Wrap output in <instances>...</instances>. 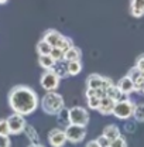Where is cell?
Listing matches in <instances>:
<instances>
[{"label": "cell", "mask_w": 144, "mask_h": 147, "mask_svg": "<svg viewBox=\"0 0 144 147\" xmlns=\"http://www.w3.org/2000/svg\"><path fill=\"white\" fill-rule=\"evenodd\" d=\"M40 105V98L34 89L26 85H17L9 92V106L14 113L28 116L36 112Z\"/></svg>", "instance_id": "6da1fadb"}, {"label": "cell", "mask_w": 144, "mask_h": 147, "mask_svg": "<svg viewBox=\"0 0 144 147\" xmlns=\"http://www.w3.org/2000/svg\"><path fill=\"white\" fill-rule=\"evenodd\" d=\"M41 108L44 110V113L57 116V113L62 108H65V102L62 95L57 93V91L47 92L42 98H41Z\"/></svg>", "instance_id": "7a4b0ae2"}, {"label": "cell", "mask_w": 144, "mask_h": 147, "mask_svg": "<svg viewBox=\"0 0 144 147\" xmlns=\"http://www.w3.org/2000/svg\"><path fill=\"white\" fill-rule=\"evenodd\" d=\"M134 108H136V103L127 98V99L119 100V102L114 103V109H113V113H112V115H113L114 117L120 119V120H127V119L133 117Z\"/></svg>", "instance_id": "3957f363"}, {"label": "cell", "mask_w": 144, "mask_h": 147, "mask_svg": "<svg viewBox=\"0 0 144 147\" xmlns=\"http://www.w3.org/2000/svg\"><path fill=\"white\" fill-rule=\"evenodd\" d=\"M59 81H61V76L54 69H48V71H44V74L41 75L40 85L45 92H52L58 89Z\"/></svg>", "instance_id": "277c9868"}, {"label": "cell", "mask_w": 144, "mask_h": 147, "mask_svg": "<svg viewBox=\"0 0 144 147\" xmlns=\"http://www.w3.org/2000/svg\"><path fill=\"white\" fill-rule=\"evenodd\" d=\"M69 122L72 125L86 127L89 123V112L82 106H73L69 109Z\"/></svg>", "instance_id": "5b68a950"}, {"label": "cell", "mask_w": 144, "mask_h": 147, "mask_svg": "<svg viewBox=\"0 0 144 147\" xmlns=\"http://www.w3.org/2000/svg\"><path fill=\"white\" fill-rule=\"evenodd\" d=\"M64 130H65V134H67V140L69 143H73V144L83 142L85 137H86V127H83V126L69 123Z\"/></svg>", "instance_id": "8992f818"}, {"label": "cell", "mask_w": 144, "mask_h": 147, "mask_svg": "<svg viewBox=\"0 0 144 147\" xmlns=\"http://www.w3.org/2000/svg\"><path fill=\"white\" fill-rule=\"evenodd\" d=\"M7 125H9V131L10 134H20L24 131V129L27 126V122L24 119L23 115H18V113H11L7 119Z\"/></svg>", "instance_id": "52a82bcc"}, {"label": "cell", "mask_w": 144, "mask_h": 147, "mask_svg": "<svg viewBox=\"0 0 144 147\" xmlns=\"http://www.w3.org/2000/svg\"><path fill=\"white\" fill-rule=\"evenodd\" d=\"M112 84H113V81L110 78L98 75V74H92L86 79V88H89V89H105L106 91Z\"/></svg>", "instance_id": "ba28073f"}, {"label": "cell", "mask_w": 144, "mask_h": 147, "mask_svg": "<svg viewBox=\"0 0 144 147\" xmlns=\"http://www.w3.org/2000/svg\"><path fill=\"white\" fill-rule=\"evenodd\" d=\"M67 134L64 129H52L48 133V143L51 147H64L67 144Z\"/></svg>", "instance_id": "9c48e42d"}, {"label": "cell", "mask_w": 144, "mask_h": 147, "mask_svg": "<svg viewBox=\"0 0 144 147\" xmlns=\"http://www.w3.org/2000/svg\"><path fill=\"white\" fill-rule=\"evenodd\" d=\"M114 103H116V102H114L112 98L103 96V98L100 99V105H99V108H98V112H99L100 115H103V116L112 115V113H113V109H114Z\"/></svg>", "instance_id": "30bf717a"}, {"label": "cell", "mask_w": 144, "mask_h": 147, "mask_svg": "<svg viewBox=\"0 0 144 147\" xmlns=\"http://www.w3.org/2000/svg\"><path fill=\"white\" fill-rule=\"evenodd\" d=\"M117 85V88L122 91V93H124V95H130V93H133V92H136V85H134V82L129 78V76H123L122 79H119V82L116 84Z\"/></svg>", "instance_id": "8fae6325"}, {"label": "cell", "mask_w": 144, "mask_h": 147, "mask_svg": "<svg viewBox=\"0 0 144 147\" xmlns=\"http://www.w3.org/2000/svg\"><path fill=\"white\" fill-rule=\"evenodd\" d=\"M130 13L136 18L144 16V0H130Z\"/></svg>", "instance_id": "7c38bea8"}, {"label": "cell", "mask_w": 144, "mask_h": 147, "mask_svg": "<svg viewBox=\"0 0 144 147\" xmlns=\"http://www.w3.org/2000/svg\"><path fill=\"white\" fill-rule=\"evenodd\" d=\"M62 34L59 33V31H57V30H48L45 34H44V40L51 45V47H58L59 45V42H61V40H62Z\"/></svg>", "instance_id": "4fadbf2b"}, {"label": "cell", "mask_w": 144, "mask_h": 147, "mask_svg": "<svg viewBox=\"0 0 144 147\" xmlns=\"http://www.w3.org/2000/svg\"><path fill=\"white\" fill-rule=\"evenodd\" d=\"M127 76L134 82V85H136V92L140 91V85L144 82V76H143V72L140 71V69H137L136 67H133L129 72H127Z\"/></svg>", "instance_id": "5bb4252c"}, {"label": "cell", "mask_w": 144, "mask_h": 147, "mask_svg": "<svg viewBox=\"0 0 144 147\" xmlns=\"http://www.w3.org/2000/svg\"><path fill=\"white\" fill-rule=\"evenodd\" d=\"M106 96L112 98L114 102H119V100L127 99V95L122 93V91H120V89L117 88V85H114V84H112L108 89H106Z\"/></svg>", "instance_id": "9a60e30c"}, {"label": "cell", "mask_w": 144, "mask_h": 147, "mask_svg": "<svg viewBox=\"0 0 144 147\" xmlns=\"http://www.w3.org/2000/svg\"><path fill=\"white\" fill-rule=\"evenodd\" d=\"M38 65L44 69V71H48V69H52L55 67V59L51 55H38Z\"/></svg>", "instance_id": "2e32d148"}, {"label": "cell", "mask_w": 144, "mask_h": 147, "mask_svg": "<svg viewBox=\"0 0 144 147\" xmlns=\"http://www.w3.org/2000/svg\"><path fill=\"white\" fill-rule=\"evenodd\" d=\"M81 57H82V51L78 48V47H71L68 51L64 53V61L65 62H69V61H81Z\"/></svg>", "instance_id": "e0dca14e"}, {"label": "cell", "mask_w": 144, "mask_h": 147, "mask_svg": "<svg viewBox=\"0 0 144 147\" xmlns=\"http://www.w3.org/2000/svg\"><path fill=\"white\" fill-rule=\"evenodd\" d=\"M102 134L106 136L110 142L114 140V139H117L119 136H122L120 129H119V126H116V125H108L106 127L103 129V133H102Z\"/></svg>", "instance_id": "ac0fdd59"}, {"label": "cell", "mask_w": 144, "mask_h": 147, "mask_svg": "<svg viewBox=\"0 0 144 147\" xmlns=\"http://www.w3.org/2000/svg\"><path fill=\"white\" fill-rule=\"evenodd\" d=\"M23 133L26 134V137L28 139V142H30L31 144H40V136H38L37 130L33 127L31 125H27Z\"/></svg>", "instance_id": "d6986e66"}, {"label": "cell", "mask_w": 144, "mask_h": 147, "mask_svg": "<svg viewBox=\"0 0 144 147\" xmlns=\"http://www.w3.org/2000/svg\"><path fill=\"white\" fill-rule=\"evenodd\" d=\"M82 71V62L81 61H69L67 62V72L71 76H76Z\"/></svg>", "instance_id": "ffe728a7"}, {"label": "cell", "mask_w": 144, "mask_h": 147, "mask_svg": "<svg viewBox=\"0 0 144 147\" xmlns=\"http://www.w3.org/2000/svg\"><path fill=\"white\" fill-rule=\"evenodd\" d=\"M51 50H52V47L42 38V40H40L38 42H37V47H36V51L38 55H48L51 54Z\"/></svg>", "instance_id": "44dd1931"}, {"label": "cell", "mask_w": 144, "mask_h": 147, "mask_svg": "<svg viewBox=\"0 0 144 147\" xmlns=\"http://www.w3.org/2000/svg\"><path fill=\"white\" fill-rule=\"evenodd\" d=\"M57 117H58L59 125L64 126V129L71 123V122H69V109H67V108H62V109L59 110V112L57 113Z\"/></svg>", "instance_id": "7402d4cb"}, {"label": "cell", "mask_w": 144, "mask_h": 147, "mask_svg": "<svg viewBox=\"0 0 144 147\" xmlns=\"http://www.w3.org/2000/svg\"><path fill=\"white\" fill-rule=\"evenodd\" d=\"M100 99H102V98L96 96L95 93H92V95H86V103H88V108L92 109V110H98L99 105H100Z\"/></svg>", "instance_id": "603a6c76"}, {"label": "cell", "mask_w": 144, "mask_h": 147, "mask_svg": "<svg viewBox=\"0 0 144 147\" xmlns=\"http://www.w3.org/2000/svg\"><path fill=\"white\" fill-rule=\"evenodd\" d=\"M133 117H134L136 122H141V123H144V103L136 105L134 113H133Z\"/></svg>", "instance_id": "cb8c5ba5"}, {"label": "cell", "mask_w": 144, "mask_h": 147, "mask_svg": "<svg viewBox=\"0 0 144 147\" xmlns=\"http://www.w3.org/2000/svg\"><path fill=\"white\" fill-rule=\"evenodd\" d=\"M52 69H54L61 78H64L65 75H68V72H67V62H65V61H58V62H55V67Z\"/></svg>", "instance_id": "d4e9b609"}, {"label": "cell", "mask_w": 144, "mask_h": 147, "mask_svg": "<svg viewBox=\"0 0 144 147\" xmlns=\"http://www.w3.org/2000/svg\"><path fill=\"white\" fill-rule=\"evenodd\" d=\"M71 47H73V42H72V40L69 37H62V40H61V42H59V45H58V48H61L64 53L65 51H68Z\"/></svg>", "instance_id": "484cf974"}, {"label": "cell", "mask_w": 144, "mask_h": 147, "mask_svg": "<svg viewBox=\"0 0 144 147\" xmlns=\"http://www.w3.org/2000/svg\"><path fill=\"white\" fill-rule=\"evenodd\" d=\"M50 55L55 59V62H58V61H64V51H62L61 48H58V47H52L51 54Z\"/></svg>", "instance_id": "4316f807"}, {"label": "cell", "mask_w": 144, "mask_h": 147, "mask_svg": "<svg viewBox=\"0 0 144 147\" xmlns=\"http://www.w3.org/2000/svg\"><path fill=\"white\" fill-rule=\"evenodd\" d=\"M109 147H127V140L123 136H119L117 139L110 142V146Z\"/></svg>", "instance_id": "83f0119b"}, {"label": "cell", "mask_w": 144, "mask_h": 147, "mask_svg": "<svg viewBox=\"0 0 144 147\" xmlns=\"http://www.w3.org/2000/svg\"><path fill=\"white\" fill-rule=\"evenodd\" d=\"M0 147H11L9 134H0Z\"/></svg>", "instance_id": "f1b7e54d"}, {"label": "cell", "mask_w": 144, "mask_h": 147, "mask_svg": "<svg viewBox=\"0 0 144 147\" xmlns=\"http://www.w3.org/2000/svg\"><path fill=\"white\" fill-rule=\"evenodd\" d=\"M0 134H9L10 136L9 125H7V120L6 119H0Z\"/></svg>", "instance_id": "f546056e"}, {"label": "cell", "mask_w": 144, "mask_h": 147, "mask_svg": "<svg viewBox=\"0 0 144 147\" xmlns=\"http://www.w3.org/2000/svg\"><path fill=\"white\" fill-rule=\"evenodd\" d=\"M96 142L99 143V146L100 147H109L110 146V140H109L106 136H103V134H100V136L96 139Z\"/></svg>", "instance_id": "4dcf8cb0"}, {"label": "cell", "mask_w": 144, "mask_h": 147, "mask_svg": "<svg viewBox=\"0 0 144 147\" xmlns=\"http://www.w3.org/2000/svg\"><path fill=\"white\" fill-rule=\"evenodd\" d=\"M137 69H140L141 72H144V54L139 55L137 59H136V65H134Z\"/></svg>", "instance_id": "1f68e13d"}, {"label": "cell", "mask_w": 144, "mask_h": 147, "mask_svg": "<svg viewBox=\"0 0 144 147\" xmlns=\"http://www.w3.org/2000/svg\"><path fill=\"white\" fill-rule=\"evenodd\" d=\"M124 129H126L129 133H131V131H134V129H136V125H134L133 122H131V123H130V122H127L126 126H124Z\"/></svg>", "instance_id": "d6a6232c"}, {"label": "cell", "mask_w": 144, "mask_h": 147, "mask_svg": "<svg viewBox=\"0 0 144 147\" xmlns=\"http://www.w3.org/2000/svg\"><path fill=\"white\" fill-rule=\"evenodd\" d=\"M85 147H100V146H99V143H98V142H96V139H95V140H90V142H88Z\"/></svg>", "instance_id": "836d02e7"}, {"label": "cell", "mask_w": 144, "mask_h": 147, "mask_svg": "<svg viewBox=\"0 0 144 147\" xmlns=\"http://www.w3.org/2000/svg\"><path fill=\"white\" fill-rule=\"evenodd\" d=\"M27 147H44V146H42V144H31V143H30Z\"/></svg>", "instance_id": "e575fe53"}, {"label": "cell", "mask_w": 144, "mask_h": 147, "mask_svg": "<svg viewBox=\"0 0 144 147\" xmlns=\"http://www.w3.org/2000/svg\"><path fill=\"white\" fill-rule=\"evenodd\" d=\"M139 92H141V93L144 95V82L141 84V85H140V91H139Z\"/></svg>", "instance_id": "d590c367"}, {"label": "cell", "mask_w": 144, "mask_h": 147, "mask_svg": "<svg viewBox=\"0 0 144 147\" xmlns=\"http://www.w3.org/2000/svg\"><path fill=\"white\" fill-rule=\"evenodd\" d=\"M7 1H9V0H0V4H6Z\"/></svg>", "instance_id": "8d00e7d4"}]
</instances>
